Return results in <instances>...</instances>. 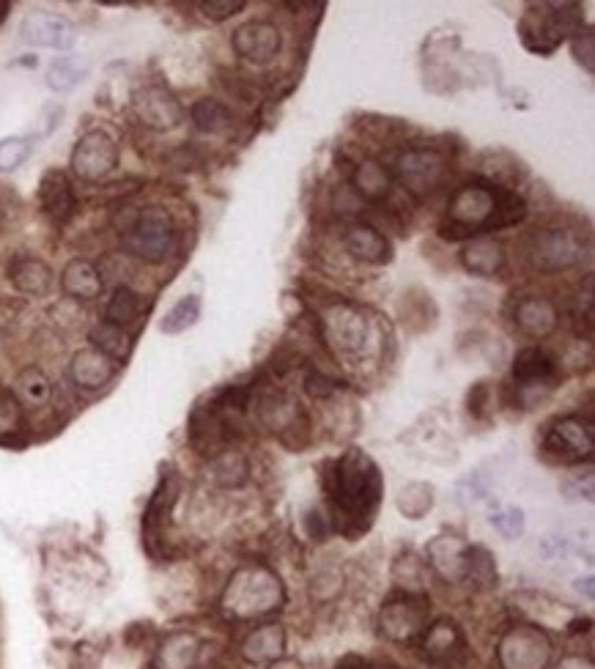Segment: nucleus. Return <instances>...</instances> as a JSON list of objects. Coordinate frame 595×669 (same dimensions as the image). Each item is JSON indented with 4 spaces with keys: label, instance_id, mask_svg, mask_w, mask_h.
Masks as SVG:
<instances>
[{
    "label": "nucleus",
    "instance_id": "obj_19",
    "mask_svg": "<svg viewBox=\"0 0 595 669\" xmlns=\"http://www.w3.org/2000/svg\"><path fill=\"white\" fill-rule=\"evenodd\" d=\"M113 376H116V362L102 354V351H96L94 346L75 351V357H72L70 379L75 387L94 393V390H102L105 384H110Z\"/></svg>",
    "mask_w": 595,
    "mask_h": 669
},
{
    "label": "nucleus",
    "instance_id": "obj_1",
    "mask_svg": "<svg viewBox=\"0 0 595 669\" xmlns=\"http://www.w3.org/2000/svg\"><path fill=\"white\" fill-rule=\"evenodd\" d=\"M524 214V198L516 195L513 190L497 184V181H469L453 192L445 223H442V236L445 240L484 236L489 231L521 223Z\"/></svg>",
    "mask_w": 595,
    "mask_h": 669
},
{
    "label": "nucleus",
    "instance_id": "obj_39",
    "mask_svg": "<svg viewBox=\"0 0 595 669\" xmlns=\"http://www.w3.org/2000/svg\"><path fill=\"white\" fill-rule=\"evenodd\" d=\"M33 155V140L14 135V138L0 140V173H11L20 166H25L28 157Z\"/></svg>",
    "mask_w": 595,
    "mask_h": 669
},
{
    "label": "nucleus",
    "instance_id": "obj_43",
    "mask_svg": "<svg viewBox=\"0 0 595 669\" xmlns=\"http://www.w3.org/2000/svg\"><path fill=\"white\" fill-rule=\"evenodd\" d=\"M593 44H595L593 33H582V36L574 42L576 61H580V64H585V70L591 72V75H593Z\"/></svg>",
    "mask_w": 595,
    "mask_h": 669
},
{
    "label": "nucleus",
    "instance_id": "obj_36",
    "mask_svg": "<svg viewBox=\"0 0 595 669\" xmlns=\"http://www.w3.org/2000/svg\"><path fill=\"white\" fill-rule=\"evenodd\" d=\"M85 75H88V64H85V61L75 59V55L59 59L53 61L47 70V88L55 91V94H66V91H72L75 85H81Z\"/></svg>",
    "mask_w": 595,
    "mask_h": 669
},
{
    "label": "nucleus",
    "instance_id": "obj_38",
    "mask_svg": "<svg viewBox=\"0 0 595 669\" xmlns=\"http://www.w3.org/2000/svg\"><path fill=\"white\" fill-rule=\"evenodd\" d=\"M283 643H286V637H283L280 626H264L253 631V637L245 643V656L253 661H269L280 656Z\"/></svg>",
    "mask_w": 595,
    "mask_h": 669
},
{
    "label": "nucleus",
    "instance_id": "obj_8",
    "mask_svg": "<svg viewBox=\"0 0 595 669\" xmlns=\"http://www.w3.org/2000/svg\"><path fill=\"white\" fill-rule=\"evenodd\" d=\"M543 450L563 464L582 461L593 456V423L582 415H565L554 420L543 436Z\"/></svg>",
    "mask_w": 595,
    "mask_h": 669
},
{
    "label": "nucleus",
    "instance_id": "obj_16",
    "mask_svg": "<svg viewBox=\"0 0 595 669\" xmlns=\"http://www.w3.org/2000/svg\"><path fill=\"white\" fill-rule=\"evenodd\" d=\"M234 50L240 59L251 61V64H266L280 50V31L266 20L247 22V25L236 28Z\"/></svg>",
    "mask_w": 595,
    "mask_h": 669
},
{
    "label": "nucleus",
    "instance_id": "obj_41",
    "mask_svg": "<svg viewBox=\"0 0 595 669\" xmlns=\"http://www.w3.org/2000/svg\"><path fill=\"white\" fill-rule=\"evenodd\" d=\"M593 275H587L585 280V291H580V297H576L574 302V319L576 325L582 327V321H585V334L591 338V330H593Z\"/></svg>",
    "mask_w": 595,
    "mask_h": 669
},
{
    "label": "nucleus",
    "instance_id": "obj_4",
    "mask_svg": "<svg viewBox=\"0 0 595 669\" xmlns=\"http://www.w3.org/2000/svg\"><path fill=\"white\" fill-rule=\"evenodd\" d=\"M524 258L541 275H554V272H565L582 264L585 242L580 240L576 231L569 229L532 231L524 242Z\"/></svg>",
    "mask_w": 595,
    "mask_h": 669
},
{
    "label": "nucleus",
    "instance_id": "obj_37",
    "mask_svg": "<svg viewBox=\"0 0 595 669\" xmlns=\"http://www.w3.org/2000/svg\"><path fill=\"white\" fill-rule=\"evenodd\" d=\"M198 319H201V299L198 297H181L179 302L173 305V308L168 310L166 316H162L160 321V330L166 334H179L187 332L190 327L198 325Z\"/></svg>",
    "mask_w": 595,
    "mask_h": 669
},
{
    "label": "nucleus",
    "instance_id": "obj_7",
    "mask_svg": "<svg viewBox=\"0 0 595 669\" xmlns=\"http://www.w3.org/2000/svg\"><path fill=\"white\" fill-rule=\"evenodd\" d=\"M395 176L410 195L428 198L445 184L447 160L434 149H406L395 160Z\"/></svg>",
    "mask_w": 595,
    "mask_h": 669
},
{
    "label": "nucleus",
    "instance_id": "obj_25",
    "mask_svg": "<svg viewBox=\"0 0 595 669\" xmlns=\"http://www.w3.org/2000/svg\"><path fill=\"white\" fill-rule=\"evenodd\" d=\"M9 280L25 297H44L53 286V272L44 261L33 258V255H20L9 264Z\"/></svg>",
    "mask_w": 595,
    "mask_h": 669
},
{
    "label": "nucleus",
    "instance_id": "obj_34",
    "mask_svg": "<svg viewBox=\"0 0 595 669\" xmlns=\"http://www.w3.org/2000/svg\"><path fill=\"white\" fill-rule=\"evenodd\" d=\"M198 643L192 634H173L166 645H162L160 656H157V667L160 669H190L195 665Z\"/></svg>",
    "mask_w": 595,
    "mask_h": 669
},
{
    "label": "nucleus",
    "instance_id": "obj_44",
    "mask_svg": "<svg viewBox=\"0 0 595 669\" xmlns=\"http://www.w3.org/2000/svg\"><path fill=\"white\" fill-rule=\"evenodd\" d=\"M305 384H308V393L316 395V399H325V395L336 393V382H330V379L321 376V373H310V376L305 379Z\"/></svg>",
    "mask_w": 595,
    "mask_h": 669
},
{
    "label": "nucleus",
    "instance_id": "obj_42",
    "mask_svg": "<svg viewBox=\"0 0 595 669\" xmlns=\"http://www.w3.org/2000/svg\"><path fill=\"white\" fill-rule=\"evenodd\" d=\"M242 9H245V0H209V3H201L203 17H209L214 22L229 20V17L240 14Z\"/></svg>",
    "mask_w": 595,
    "mask_h": 669
},
{
    "label": "nucleus",
    "instance_id": "obj_23",
    "mask_svg": "<svg viewBox=\"0 0 595 669\" xmlns=\"http://www.w3.org/2000/svg\"><path fill=\"white\" fill-rule=\"evenodd\" d=\"M428 560L439 576L450 582L467 580V563H469V546L456 538H436L428 546Z\"/></svg>",
    "mask_w": 595,
    "mask_h": 669
},
{
    "label": "nucleus",
    "instance_id": "obj_6",
    "mask_svg": "<svg viewBox=\"0 0 595 669\" xmlns=\"http://www.w3.org/2000/svg\"><path fill=\"white\" fill-rule=\"evenodd\" d=\"M549 9L552 11H530L521 22V39L538 55H549L560 47L565 33L580 31L576 6H549Z\"/></svg>",
    "mask_w": 595,
    "mask_h": 669
},
{
    "label": "nucleus",
    "instance_id": "obj_32",
    "mask_svg": "<svg viewBox=\"0 0 595 669\" xmlns=\"http://www.w3.org/2000/svg\"><path fill=\"white\" fill-rule=\"evenodd\" d=\"M91 343H94L96 351L110 357L113 362H124L129 357V351H132V338L121 327L107 325V321H102V325H96L91 330Z\"/></svg>",
    "mask_w": 595,
    "mask_h": 669
},
{
    "label": "nucleus",
    "instance_id": "obj_11",
    "mask_svg": "<svg viewBox=\"0 0 595 669\" xmlns=\"http://www.w3.org/2000/svg\"><path fill=\"white\" fill-rule=\"evenodd\" d=\"M132 110L144 127L155 129V132H170L184 118V107L181 102L170 94L162 85H144L135 91Z\"/></svg>",
    "mask_w": 595,
    "mask_h": 669
},
{
    "label": "nucleus",
    "instance_id": "obj_12",
    "mask_svg": "<svg viewBox=\"0 0 595 669\" xmlns=\"http://www.w3.org/2000/svg\"><path fill=\"white\" fill-rule=\"evenodd\" d=\"M549 654L552 645L535 626H516L500 645V661L506 669H543Z\"/></svg>",
    "mask_w": 595,
    "mask_h": 669
},
{
    "label": "nucleus",
    "instance_id": "obj_31",
    "mask_svg": "<svg viewBox=\"0 0 595 669\" xmlns=\"http://www.w3.org/2000/svg\"><path fill=\"white\" fill-rule=\"evenodd\" d=\"M22 431H25V410L11 390L0 387V445H20Z\"/></svg>",
    "mask_w": 595,
    "mask_h": 669
},
{
    "label": "nucleus",
    "instance_id": "obj_29",
    "mask_svg": "<svg viewBox=\"0 0 595 669\" xmlns=\"http://www.w3.org/2000/svg\"><path fill=\"white\" fill-rule=\"evenodd\" d=\"M176 502V480L170 478V475H166L160 484V489L155 491V497H151L149 508H146V519H144V532H146V543L155 541H162V532H166V524H168V516H170V508H173Z\"/></svg>",
    "mask_w": 595,
    "mask_h": 669
},
{
    "label": "nucleus",
    "instance_id": "obj_35",
    "mask_svg": "<svg viewBox=\"0 0 595 669\" xmlns=\"http://www.w3.org/2000/svg\"><path fill=\"white\" fill-rule=\"evenodd\" d=\"M247 472H251V467H247V458L242 453L223 450L212 458V478L223 489H240L247 480Z\"/></svg>",
    "mask_w": 595,
    "mask_h": 669
},
{
    "label": "nucleus",
    "instance_id": "obj_40",
    "mask_svg": "<svg viewBox=\"0 0 595 669\" xmlns=\"http://www.w3.org/2000/svg\"><path fill=\"white\" fill-rule=\"evenodd\" d=\"M491 524H495V530L500 532L502 538H508V541H516V538L524 535V513H521L519 508H506L500 510V513H491Z\"/></svg>",
    "mask_w": 595,
    "mask_h": 669
},
{
    "label": "nucleus",
    "instance_id": "obj_13",
    "mask_svg": "<svg viewBox=\"0 0 595 669\" xmlns=\"http://www.w3.org/2000/svg\"><path fill=\"white\" fill-rule=\"evenodd\" d=\"M20 33L22 42L47 50H70L77 39L75 25L64 14H55V11H31V14H25Z\"/></svg>",
    "mask_w": 595,
    "mask_h": 669
},
{
    "label": "nucleus",
    "instance_id": "obj_20",
    "mask_svg": "<svg viewBox=\"0 0 595 669\" xmlns=\"http://www.w3.org/2000/svg\"><path fill=\"white\" fill-rule=\"evenodd\" d=\"M258 417L266 428L277 431L283 442L291 431H305V425H308L297 401L288 399L286 393H269L258 399Z\"/></svg>",
    "mask_w": 595,
    "mask_h": 669
},
{
    "label": "nucleus",
    "instance_id": "obj_18",
    "mask_svg": "<svg viewBox=\"0 0 595 669\" xmlns=\"http://www.w3.org/2000/svg\"><path fill=\"white\" fill-rule=\"evenodd\" d=\"M39 203H42V212L47 214L55 225L70 223L77 209V198L75 190H72L70 176H66L64 170H47V173L42 176Z\"/></svg>",
    "mask_w": 595,
    "mask_h": 669
},
{
    "label": "nucleus",
    "instance_id": "obj_15",
    "mask_svg": "<svg viewBox=\"0 0 595 669\" xmlns=\"http://www.w3.org/2000/svg\"><path fill=\"white\" fill-rule=\"evenodd\" d=\"M513 382L519 390L554 387V382H557V360L541 346H527L513 360Z\"/></svg>",
    "mask_w": 595,
    "mask_h": 669
},
{
    "label": "nucleus",
    "instance_id": "obj_2",
    "mask_svg": "<svg viewBox=\"0 0 595 669\" xmlns=\"http://www.w3.org/2000/svg\"><path fill=\"white\" fill-rule=\"evenodd\" d=\"M327 495L340 530H365L382 500V472L362 450H349L330 464Z\"/></svg>",
    "mask_w": 595,
    "mask_h": 669
},
{
    "label": "nucleus",
    "instance_id": "obj_27",
    "mask_svg": "<svg viewBox=\"0 0 595 669\" xmlns=\"http://www.w3.org/2000/svg\"><path fill=\"white\" fill-rule=\"evenodd\" d=\"M351 187H354L357 198H362V201L382 203L393 192V176L384 170L382 162L362 160L351 173Z\"/></svg>",
    "mask_w": 595,
    "mask_h": 669
},
{
    "label": "nucleus",
    "instance_id": "obj_24",
    "mask_svg": "<svg viewBox=\"0 0 595 669\" xmlns=\"http://www.w3.org/2000/svg\"><path fill=\"white\" fill-rule=\"evenodd\" d=\"M423 648L425 656H428L431 661H436V665H453V661L464 654V637L456 623L442 617V620H436L434 626L425 631Z\"/></svg>",
    "mask_w": 595,
    "mask_h": 669
},
{
    "label": "nucleus",
    "instance_id": "obj_33",
    "mask_svg": "<svg viewBox=\"0 0 595 669\" xmlns=\"http://www.w3.org/2000/svg\"><path fill=\"white\" fill-rule=\"evenodd\" d=\"M140 310H144L140 294L132 291L129 286H118L116 291H113L110 302H107L105 319H107V325H116L124 330V327L135 325V321L140 319Z\"/></svg>",
    "mask_w": 595,
    "mask_h": 669
},
{
    "label": "nucleus",
    "instance_id": "obj_30",
    "mask_svg": "<svg viewBox=\"0 0 595 669\" xmlns=\"http://www.w3.org/2000/svg\"><path fill=\"white\" fill-rule=\"evenodd\" d=\"M190 118H192V124H195L198 132H203V135L229 132L231 121H234V116H231L229 107L217 99H198L195 105L190 107Z\"/></svg>",
    "mask_w": 595,
    "mask_h": 669
},
{
    "label": "nucleus",
    "instance_id": "obj_14",
    "mask_svg": "<svg viewBox=\"0 0 595 669\" xmlns=\"http://www.w3.org/2000/svg\"><path fill=\"white\" fill-rule=\"evenodd\" d=\"M513 325L519 327V332L527 334V338L543 340L549 338V334H554V330L560 327V310L549 297L527 294V297H521L519 302H516Z\"/></svg>",
    "mask_w": 595,
    "mask_h": 669
},
{
    "label": "nucleus",
    "instance_id": "obj_3",
    "mask_svg": "<svg viewBox=\"0 0 595 669\" xmlns=\"http://www.w3.org/2000/svg\"><path fill=\"white\" fill-rule=\"evenodd\" d=\"M121 242L135 258L146 264H162L176 253V223L162 206H144L132 214L127 225L121 229Z\"/></svg>",
    "mask_w": 595,
    "mask_h": 669
},
{
    "label": "nucleus",
    "instance_id": "obj_9",
    "mask_svg": "<svg viewBox=\"0 0 595 669\" xmlns=\"http://www.w3.org/2000/svg\"><path fill=\"white\" fill-rule=\"evenodd\" d=\"M72 173L83 181H102L118 166V146L105 129H91L72 151Z\"/></svg>",
    "mask_w": 595,
    "mask_h": 669
},
{
    "label": "nucleus",
    "instance_id": "obj_28",
    "mask_svg": "<svg viewBox=\"0 0 595 669\" xmlns=\"http://www.w3.org/2000/svg\"><path fill=\"white\" fill-rule=\"evenodd\" d=\"M11 393L20 401L22 410H44L53 399V382L39 365H28L25 371L17 373Z\"/></svg>",
    "mask_w": 595,
    "mask_h": 669
},
{
    "label": "nucleus",
    "instance_id": "obj_22",
    "mask_svg": "<svg viewBox=\"0 0 595 669\" xmlns=\"http://www.w3.org/2000/svg\"><path fill=\"white\" fill-rule=\"evenodd\" d=\"M343 247L354 255L357 261H365V264H387L393 258V247L390 242L379 234L373 225L357 223L349 225L343 234Z\"/></svg>",
    "mask_w": 595,
    "mask_h": 669
},
{
    "label": "nucleus",
    "instance_id": "obj_5",
    "mask_svg": "<svg viewBox=\"0 0 595 669\" xmlns=\"http://www.w3.org/2000/svg\"><path fill=\"white\" fill-rule=\"evenodd\" d=\"M283 601V587L272 571L253 565V569H242L240 574L231 582L229 593H225V606L229 612L240 617H253L272 612L275 606H280Z\"/></svg>",
    "mask_w": 595,
    "mask_h": 669
},
{
    "label": "nucleus",
    "instance_id": "obj_45",
    "mask_svg": "<svg viewBox=\"0 0 595 669\" xmlns=\"http://www.w3.org/2000/svg\"><path fill=\"white\" fill-rule=\"evenodd\" d=\"M0 223H3V206H0Z\"/></svg>",
    "mask_w": 595,
    "mask_h": 669
},
{
    "label": "nucleus",
    "instance_id": "obj_10",
    "mask_svg": "<svg viewBox=\"0 0 595 669\" xmlns=\"http://www.w3.org/2000/svg\"><path fill=\"white\" fill-rule=\"evenodd\" d=\"M321 334H325L327 346L336 349L338 354H357L365 346L368 319L354 305L338 302L321 316Z\"/></svg>",
    "mask_w": 595,
    "mask_h": 669
},
{
    "label": "nucleus",
    "instance_id": "obj_17",
    "mask_svg": "<svg viewBox=\"0 0 595 669\" xmlns=\"http://www.w3.org/2000/svg\"><path fill=\"white\" fill-rule=\"evenodd\" d=\"M425 623V601L406 595L401 601H390L382 609V631L395 643L415 639L423 631Z\"/></svg>",
    "mask_w": 595,
    "mask_h": 669
},
{
    "label": "nucleus",
    "instance_id": "obj_21",
    "mask_svg": "<svg viewBox=\"0 0 595 669\" xmlns=\"http://www.w3.org/2000/svg\"><path fill=\"white\" fill-rule=\"evenodd\" d=\"M61 288H64L66 297L77 299V302H94L105 291V280H102V272L96 269V264H91L85 258H75L64 266Z\"/></svg>",
    "mask_w": 595,
    "mask_h": 669
},
{
    "label": "nucleus",
    "instance_id": "obj_26",
    "mask_svg": "<svg viewBox=\"0 0 595 669\" xmlns=\"http://www.w3.org/2000/svg\"><path fill=\"white\" fill-rule=\"evenodd\" d=\"M461 264L472 275L495 277L506 266V247H502V242L489 240V236H478L461 251Z\"/></svg>",
    "mask_w": 595,
    "mask_h": 669
}]
</instances>
